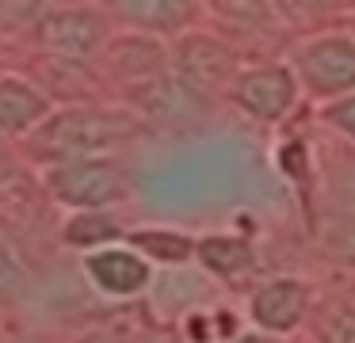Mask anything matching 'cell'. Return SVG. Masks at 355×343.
<instances>
[{
  "instance_id": "cell-17",
  "label": "cell",
  "mask_w": 355,
  "mask_h": 343,
  "mask_svg": "<svg viewBox=\"0 0 355 343\" xmlns=\"http://www.w3.org/2000/svg\"><path fill=\"white\" fill-rule=\"evenodd\" d=\"M329 118L336 122L344 134H352L355 137V96L352 99H344V103H336V107H329Z\"/></svg>"
},
{
  "instance_id": "cell-11",
  "label": "cell",
  "mask_w": 355,
  "mask_h": 343,
  "mask_svg": "<svg viewBox=\"0 0 355 343\" xmlns=\"http://www.w3.org/2000/svg\"><path fill=\"white\" fill-rule=\"evenodd\" d=\"M115 15L141 30H176L180 23H187L191 4H176V0H126V4H115Z\"/></svg>"
},
{
  "instance_id": "cell-2",
  "label": "cell",
  "mask_w": 355,
  "mask_h": 343,
  "mask_svg": "<svg viewBox=\"0 0 355 343\" xmlns=\"http://www.w3.org/2000/svg\"><path fill=\"white\" fill-rule=\"evenodd\" d=\"M42 183L58 202L73 206L77 213H100L103 206L123 202L130 183L115 160H69V164L42 168Z\"/></svg>"
},
{
  "instance_id": "cell-6",
  "label": "cell",
  "mask_w": 355,
  "mask_h": 343,
  "mask_svg": "<svg viewBox=\"0 0 355 343\" xmlns=\"http://www.w3.org/2000/svg\"><path fill=\"white\" fill-rule=\"evenodd\" d=\"M54 114L50 96L35 80L0 73V137H31Z\"/></svg>"
},
{
  "instance_id": "cell-10",
  "label": "cell",
  "mask_w": 355,
  "mask_h": 343,
  "mask_svg": "<svg viewBox=\"0 0 355 343\" xmlns=\"http://www.w3.org/2000/svg\"><path fill=\"white\" fill-rule=\"evenodd\" d=\"M302 309H306V290L294 279L268 282L260 294L252 297V320L268 332H291L298 324Z\"/></svg>"
},
{
  "instance_id": "cell-16",
  "label": "cell",
  "mask_w": 355,
  "mask_h": 343,
  "mask_svg": "<svg viewBox=\"0 0 355 343\" xmlns=\"http://www.w3.org/2000/svg\"><path fill=\"white\" fill-rule=\"evenodd\" d=\"M332 244H336L347 259H355V218H336L332 221Z\"/></svg>"
},
{
  "instance_id": "cell-3",
  "label": "cell",
  "mask_w": 355,
  "mask_h": 343,
  "mask_svg": "<svg viewBox=\"0 0 355 343\" xmlns=\"http://www.w3.org/2000/svg\"><path fill=\"white\" fill-rule=\"evenodd\" d=\"M35 38L46 53L65 61H85L96 58L107 42V27L103 15L96 8H80V4H62V8H42V15L35 19Z\"/></svg>"
},
{
  "instance_id": "cell-9",
  "label": "cell",
  "mask_w": 355,
  "mask_h": 343,
  "mask_svg": "<svg viewBox=\"0 0 355 343\" xmlns=\"http://www.w3.org/2000/svg\"><path fill=\"white\" fill-rule=\"evenodd\" d=\"M230 69H233V58L214 38H184L176 46V69L172 73L191 91H199L202 99H207V91H214L218 84L230 80Z\"/></svg>"
},
{
  "instance_id": "cell-7",
  "label": "cell",
  "mask_w": 355,
  "mask_h": 343,
  "mask_svg": "<svg viewBox=\"0 0 355 343\" xmlns=\"http://www.w3.org/2000/svg\"><path fill=\"white\" fill-rule=\"evenodd\" d=\"M85 274L100 294L130 297L149 282V263L130 248H96L85 256Z\"/></svg>"
},
{
  "instance_id": "cell-8",
  "label": "cell",
  "mask_w": 355,
  "mask_h": 343,
  "mask_svg": "<svg viewBox=\"0 0 355 343\" xmlns=\"http://www.w3.org/2000/svg\"><path fill=\"white\" fill-rule=\"evenodd\" d=\"M233 99H237L248 114H256V118H279V114H286L294 103V76H291V69H283V65L252 69V73L237 76Z\"/></svg>"
},
{
  "instance_id": "cell-20",
  "label": "cell",
  "mask_w": 355,
  "mask_h": 343,
  "mask_svg": "<svg viewBox=\"0 0 355 343\" xmlns=\"http://www.w3.org/2000/svg\"><path fill=\"white\" fill-rule=\"evenodd\" d=\"M237 343H268V340H256V335H248V340H237Z\"/></svg>"
},
{
  "instance_id": "cell-19",
  "label": "cell",
  "mask_w": 355,
  "mask_h": 343,
  "mask_svg": "<svg viewBox=\"0 0 355 343\" xmlns=\"http://www.w3.org/2000/svg\"><path fill=\"white\" fill-rule=\"evenodd\" d=\"M332 343H355V324H344L340 332H332Z\"/></svg>"
},
{
  "instance_id": "cell-13",
  "label": "cell",
  "mask_w": 355,
  "mask_h": 343,
  "mask_svg": "<svg viewBox=\"0 0 355 343\" xmlns=\"http://www.w3.org/2000/svg\"><path fill=\"white\" fill-rule=\"evenodd\" d=\"M199 259L210 267V271L218 274H237L248 267V244L241 240H230V236H207V240H199Z\"/></svg>"
},
{
  "instance_id": "cell-15",
  "label": "cell",
  "mask_w": 355,
  "mask_h": 343,
  "mask_svg": "<svg viewBox=\"0 0 355 343\" xmlns=\"http://www.w3.org/2000/svg\"><path fill=\"white\" fill-rule=\"evenodd\" d=\"M27 267L19 259V252L0 236V294H24L27 290Z\"/></svg>"
},
{
  "instance_id": "cell-18",
  "label": "cell",
  "mask_w": 355,
  "mask_h": 343,
  "mask_svg": "<svg viewBox=\"0 0 355 343\" xmlns=\"http://www.w3.org/2000/svg\"><path fill=\"white\" fill-rule=\"evenodd\" d=\"M336 191H340V198H344V202L355 210V160L336 172Z\"/></svg>"
},
{
  "instance_id": "cell-12",
  "label": "cell",
  "mask_w": 355,
  "mask_h": 343,
  "mask_svg": "<svg viewBox=\"0 0 355 343\" xmlns=\"http://www.w3.org/2000/svg\"><path fill=\"white\" fill-rule=\"evenodd\" d=\"M130 244L141 252V256L157 259V263H184L195 252V244L180 233H168V229H141V233H130Z\"/></svg>"
},
{
  "instance_id": "cell-14",
  "label": "cell",
  "mask_w": 355,
  "mask_h": 343,
  "mask_svg": "<svg viewBox=\"0 0 355 343\" xmlns=\"http://www.w3.org/2000/svg\"><path fill=\"white\" fill-rule=\"evenodd\" d=\"M119 233V225L107 218V213H77V218L65 225V244H77V248H92V244H103Z\"/></svg>"
},
{
  "instance_id": "cell-4",
  "label": "cell",
  "mask_w": 355,
  "mask_h": 343,
  "mask_svg": "<svg viewBox=\"0 0 355 343\" xmlns=\"http://www.w3.org/2000/svg\"><path fill=\"white\" fill-rule=\"evenodd\" d=\"M134 103L146 118L161 122V126H184V122L202 114V96L187 88L176 73H153L146 80H138Z\"/></svg>"
},
{
  "instance_id": "cell-1",
  "label": "cell",
  "mask_w": 355,
  "mask_h": 343,
  "mask_svg": "<svg viewBox=\"0 0 355 343\" xmlns=\"http://www.w3.org/2000/svg\"><path fill=\"white\" fill-rule=\"evenodd\" d=\"M134 134V118L103 107H62L31 137L27 152L42 160V168L69 164V160H100L107 149L123 145Z\"/></svg>"
},
{
  "instance_id": "cell-5",
  "label": "cell",
  "mask_w": 355,
  "mask_h": 343,
  "mask_svg": "<svg viewBox=\"0 0 355 343\" xmlns=\"http://www.w3.org/2000/svg\"><path fill=\"white\" fill-rule=\"evenodd\" d=\"M298 69L313 91H347L355 88V42L329 35L298 50Z\"/></svg>"
}]
</instances>
